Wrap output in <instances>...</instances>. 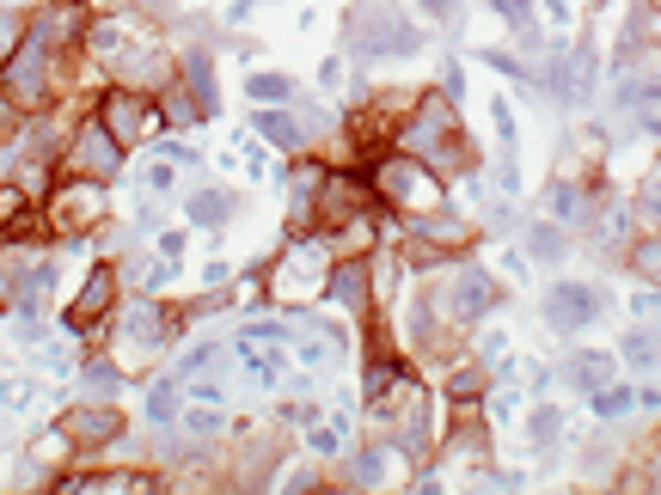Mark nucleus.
<instances>
[{
  "instance_id": "f257e3e1",
  "label": "nucleus",
  "mask_w": 661,
  "mask_h": 495,
  "mask_svg": "<svg viewBox=\"0 0 661 495\" xmlns=\"http://www.w3.org/2000/svg\"><path fill=\"white\" fill-rule=\"evenodd\" d=\"M398 154L423 159V166H460L465 135H460V123H453L448 98H423V105L410 110V123L398 129Z\"/></svg>"
},
{
  "instance_id": "f03ea898",
  "label": "nucleus",
  "mask_w": 661,
  "mask_h": 495,
  "mask_svg": "<svg viewBox=\"0 0 661 495\" xmlns=\"http://www.w3.org/2000/svg\"><path fill=\"white\" fill-rule=\"evenodd\" d=\"M50 62H55V43L43 38L38 25L25 31V43L13 50V62L0 67V92H7V105L19 110H38L50 98Z\"/></svg>"
},
{
  "instance_id": "7ed1b4c3",
  "label": "nucleus",
  "mask_w": 661,
  "mask_h": 495,
  "mask_svg": "<svg viewBox=\"0 0 661 495\" xmlns=\"http://www.w3.org/2000/svg\"><path fill=\"white\" fill-rule=\"evenodd\" d=\"M374 196H386L392 209H436L441 202V183H436V171L423 166V159H410V154H398V159H386L380 171H374Z\"/></svg>"
},
{
  "instance_id": "20e7f679",
  "label": "nucleus",
  "mask_w": 661,
  "mask_h": 495,
  "mask_svg": "<svg viewBox=\"0 0 661 495\" xmlns=\"http://www.w3.org/2000/svg\"><path fill=\"white\" fill-rule=\"evenodd\" d=\"M98 123H105V129L117 135L123 147H135V141H147V135L159 129V110L147 105L141 92L117 86V92H105V105H98Z\"/></svg>"
},
{
  "instance_id": "39448f33",
  "label": "nucleus",
  "mask_w": 661,
  "mask_h": 495,
  "mask_svg": "<svg viewBox=\"0 0 661 495\" xmlns=\"http://www.w3.org/2000/svg\"><path fill=\"white\" fill-rule=\"evenodd\" d=\"M67 166H74V178H117V166H123V141L105 129V123H86V129L74 135V154H67Z\"/></svg>"
},
{
  "instance_id": "423d86ee",
  "label": "nucleus",
  "mask_w": 661,
  "mask_h": 495,
  "mask_svg": "<svg viewBox=\"0 0 661 495\" xmlns=\"http://www.w3.org/2000/svg\"><path fill=\"white\" fill-rule=\"evenodd\" d=\"M111 301H117V270H111V263H98V270L86 275V287H80V301L67 306V330H80V337H86V330L111 313Z\"/></svg>"
},
{
  "instance_id": "0eeeda50",
  "label": "nucleus",
  "mask_w": 661,
  "mask_h": 495,
  "mask_svg": "<svg viewBox=\"0 0 661 495\" xmlns=\"http://www.w3.org/2000/svg\"><path fill=\"white\" fill-rule=\"evenodd\" d=\"M98 209H105V183H98V178H74V183L55 190L50 221L55 227H86V221H98Z\"/></svg>"
},
{
  "instance_id": "6e6552de",
  "label": "nucleus",
  "mask_w": 661,
  "mask_h": 495,
  "mask_svg": "<svg viewBox=\"0 0 661 495\" xmlns=\"http://www.w3.org/2000/svg\"><path fill=\"white\" fill-rule=\"evenodd\" d=\"M325 294L337 306H349V313H361V306H368V263H337V270L325 275Z\"/></svg>"
},
{
  "instance_id": "1a4fd4ad",
  "label": "nucleus",
  "mask_w": 661,
  "mask_h": 495,
  "mask_svg": "<svg viewBox=\"0 0 661 495\" xmlns=\"http://www.w3.org/2000/svg\"><path fill=\"white\" fill-rule=\"evenodd\" d=\"M545 313H552L557 330H576L595 318V294H588V287H552V306H545Z\"/></svg>"
},
{
  "instance_id": "9d476101",
  "label": "nucleus",
  "mask_w": 661,
  "mask_h": 495,
  "mask_svg": "<svg viewBox=\"0 0 661 495\" xmlns=\"http://www.w3.org/2000/svg\"><path fill=\"white\" fill-rule=\"evenodd\" d=\"M67 434H74V441H117L123 417L117 410H74V417H67Z\"/></svg>"
},
{
  "instance_id": "9b49d317",
  "label": "nucleus",
  "mask_w": 661,
  "mask_h": 495,
  "mask_svg": "<svg viewBox=\"0 0 661 495\" xmlns=\"http://www.w3.org/2000/svg\"><path fill=\"white\" fill-rule=\"evenodd\" d=\"M453 313H460V318L490 313V282H484V275H460V287H453Z\"/></svg>"
},
{
  "instance_id": "f8f14e48",
  "label": "nucleus",
  "mask_w": 661,
  "mask_h": 495,
  "mask_svg": "<svg viewBox=\"0 0 661 495\" xmlns=\"http://www.w3.org/2000/svg\"><path fill=\"white\" fill-rule=\"evenodd\" d=\"M258 129H264V141H276V147H301V129H294V117H282V110H264Z\"/></svg>"
},
{
  "instance_id": "ddd939ff",
  "label": "nucleus",
  "mask_w": 661,
  "mask_h": 495,
  "mask_svg": "<svg viewBox=\"0 0 661 495\" xmlns=\"http://www.w3.org/2000/svg\"><path fill=\"white\" fill-rule=\"evenodd\" d=\"M25 19H19V13H0V67H7V62H13V50H19V43H25Z\"/></svg>"
},
{
  "instance_id": "4468645a",
  "label": "nucleus",
  "mask_w": 661,
  "mask_h": 495,
  "mask_svg": "<svg viewBox=\"0 0 661 495\" xmlns=\"http://www.w3.org/2000/svg\"><path fill=\"white\" fill-rule=\"evenodd\" d=\"M631 270H637V275H649V282H661V233H655V239H643V245L631 251Z\"/></svg>"
},
{
  "instance_id": "2eb2a0df",
  "label": "nucleus",
  "mask_w": 661,
  "mask_h": 495,
  "mask_svg": "<svg viewBox=\"0 0 661 495\" xmlns=\"http://www.w3.org/2000/svg\"><path fill=\"white\" fill-rule=\"evenodd\" d=\"M185 67H190V86H197V105L209 110V105H214V80H209V62H202V55H190Z\"/></svg>"
},
{
  "instance_id": "dca6fc26",
  "label": "nucleus",
  "mask_w": 661,
  "mask_h": 495,
  "mask_svg": "<svg viewBox=\"0 0 661 495\" xmlns=\"http://www.w3.org/2000/svg\"><path fill=\"white\" fill-rule=\"evenodd\" d=\"M288 92H294V86H288L282 74H258V80H252V98H264V105H270V98H288Z\"/></svg>"
},
{
  "instance_id": "f3484780",
  "label": "nucleus",
  "mask_w": 661,
  "mask_h": 495,
  "mask_svg": "<svg viewBox=\"0 0 661 495\" xmlns=\"http://www.w3.org/2000/svg\"><path fill=\"white\" fill-rule=\"evenodd\" d=\"M607 355H583V367H576V373H583V386H600V379H607Z\"/></svg>"
},
{
  "instance_id": "a211bd4d",
  "label": "nucleus",
  "mask_w": 661,
  "mask_h": 495,
  "mask_svg": "<svg viewBox=\"0 0 661 495\" xmlns=\"http://www.w3.org/2000/svg\"><path fill=\"white\" fill-rule=\"evenodd\" d=\"M190 214H197V221H221V196H197V202H190Z\"/></svg>"
},
{
  "instance_id": "6ab92c4d",
  "label": "nucleus",
  "mask_w": 661,
  "mask_h": 495,
  "mask_svg": "<svg viewBox=\"0 0 661 495\" xmlns=\"http://www.w3.org/2000/svg\"><path fill=\"white\" fill-rule=\"evenodd\" d=\"M496 13H503V19H515V25H527L533 0H496Z\"/></svg>"
},
{
  "instance_id": "aec40b11",
  "label": "nucleus",
  "mask_w": 661,
  "mask_h": 495,
  "mask_svg": "<svg viewBox=\"0 0 661 495\" xmlns=\"http://www.w3.org/2000/svg\"><path fill=\"white\" fill-rule=\"evenodd\" d=\"M643 214H649V221H661V171L649 178V190H643Z\"/></svg>"
},
{
  "instance_id": "412c9836",
  "label": "nucleus",
  "mask_w": 661,
  "mask_h": 495,
  "mask_svg": "<svg viewBox=\"0 0 661 495\" xmlns=\"http://www.w3.org/2000/svg\"><path fill=\"white\" fill-rule=\"evenodd\" d=\"M154 417H159V422L172 417V386H159V391H154Z\"/></svg>"
},
{
  "instance_id": "4be33fe9",
  "label": "nucleus",
  "mask_w": 661,
  "mask_h": 495,
  "mask_svg": "<svg viewBox=\"0 0 661 495\" xmlns=\"http://www.w3.org/2000/svg\"><path fill=\"white\" fill-rule=\"evenodd\" d=\"M625 404H631V398H625V391H600V410H607V417H619Z\"/></svg>"
},
{
  "instance_id": "5701e85b",
  "label": "nucleus",
  "mask_w": 661,
  "mask_h": 495,
  "mask_svg": "<svg viewBox=\"0 0 661 495\" xmlns=\"http://www.w3.org/2000/svg\"><path fill=\"white\" fill-rule=\"evenodd\" d=\"M423 7H429V13L441 19V13H453V7H460V0H423Z\"/></svg>"
}]
</instances>
